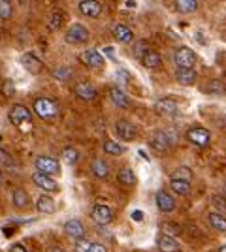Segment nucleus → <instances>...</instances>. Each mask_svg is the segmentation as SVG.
Returning <instances> with one entry per match:
<instances>
[{
  "label": "nucleus",
  "mask_w": 226,
  "mask_h": 252,
  "mask_svg": "<svg viewBox=\"0 0 226 252\" xmlns=\"http://www.w3.org/2000/svg\"><path fill=\"white\" fill-rule=\"evenodd\" d=\"M34 113L43 121H53L59 115V105L49 98H38L34 102Z\"/></svg>",
  "instance_id": "f257e3e1"
},
{
  "label": "nucleus",
  "mask_w": 226,
  "mask_h": 252,
  "mask_svg": "<svg viewBox=\"0 0 226 252\" xmlns=\"http://www.w3.org/2000/svg\"><path fill=\"white\" fill-rule=\"evenodd\" d=\"M10 121L11 125H15L17 128H21V130H25V125L31 126V121H32V113L25 107V105H13L10 109Z\"/></svg>",
  "instance_id": "f03ea898"
},
{
  "label": "nucleus",
  "mask_w": 226,
  "mask_h": 252,
  "mask_svg": "<svg viewBox=\"0 0 226 252\" xmlns=\"http://www.w3.org/2000/svg\"><path fill=\"white\" fill-rule=\"evenodd\" d=\"M65 40L68 43H72V45H81V43H85L89 40V31H87L83 25H79V23H74L68 32H66Z\"/></svg>",
  "instance_id": "7ed1b4c3"
},
{
  "label": "nucleus",
  "mask_w": 226,
  "mask_h": 252,
  "mask_svg": "<svg viewBox=\"0 0 226 252\" xmlns=\"http://www.w3.org/2000/svg\"><path fill=\"white\" fill-rule=\"evenodd\" d=\"M173 63L177 68H193L196 64V53L189 47H179L173 55Z\"/></svg>",
  "instance_id": "20e7f679"
},
{
  "label": "nucleus",
  "mask_w": 226,
  "mask_h": 252,
  "mask_svg": "<svg viewBox=\"0 0 226 252\" xmlns=\"http://www.w3.org/2000/svg\"><path fill=\"white\" fill-rule=\"evenodd\" d=\"M91 219L97 224H100V226H106V224L113 220V211H111V207L104 205V203H98L91 211Z\"/></svg>",
  "instance_id": "39448f33"
},
{
  "label": "nucleus",
  "mask_w": 226,
  "mask_h": 252,
  "mask_svg": "<svg viewBox=\"0 0 226 252\" xmlns=\"http://www.w3.org/2000/svg\"><path fill=\"white\" fill-rule=\"evenodd\" d=\"M81 63L89 66V68H93V70H102L104 68V55L100 51H95V49H89V51L81 53Z\"/></svg>",
  "instance_id": "423d86ee"
},
{
  "label": "nucleus",
  "mask_w": 226,
  "mask_h": 252,
  "mask_svg": "<svg viewBox=\"0 0 226 252\" xmlns=\"http://www.w3.org/2000/svg\"><path fill=\"white\" fill-rule=\"evenodd\" d=\"M187 139L194 143V145H198V147H205V145H209V139H211V134H209V130H205V128H191L189 132H187Z\"/></svg>",
  "instance_id": "0eeeda50"
},
{
  "label": "nucleus",
  "mask_w": 226,
  "mask_h": 252,
  "mask_svg": "<svg viewBox=\"0 0 226 252\" xmlns=\"http://www.w3.org/2000/svg\"><path fill=\"white\" fill-rule=\"evenodd\" d=\"M21 64H23V68L32 75H38L43 70L42 61H40L36 55H32V53H25V55L21 57Z\"/></svg>",
  "instance_id": "6e6552de"
},
{
  "label": "nucleus",
  "mask_w": 226,
  "mask_h": 252,
  "mask_svg": "<svg viewBox=\"0 0 226 252\" xmlns=\"http://www.w3.org/2000/svg\"><path fill=\"white\" fill-rule=\"evenodd\" d=\"M32 181L36 187H40V189L45 190V192H57V190H59L55 179L51 177V175H47V173H42V171H36L32 175Z\"/></svg>",
  "instance_id": "1a4fd4ad"
},
{
  "label": "nucleus",
  "mask_w": 226,
  "mask_h": 252,
  "mask_svg": "<svg viewBox=\"0 0 226 252\" xmlns=\"http://www.w3.org/2000/svg\"><path fill=\"white\" fill-rule=\"evenodd\" d=\"M36 169L42 173H47V175H53V173H59V162L51 157H38L36 158Z\"/></svg>",
  "instance_id": "9d476101"
},
{
  "label": "nucleus",
  "mask_w": 226,
  "mask_h": 252,
  "mask_svg": "<svg viewBox=\"0 0 226 252\" xmlns=\"http://www.w3.org/2000/svg\"><path fill=\"white\" fill-rule=\"evenodd\" d=\"M79 11L85 15V17H91V19H97L102 13V6L97 0H81L79 2Z\"/></svg>",
  "instance_id": "9b49d317"
},
{
  "label": "nucleus",
  "mask_w": 226,
  "mask_h": 252,
  "mask_svg": "<svg viewBox=\"0 0 226 252\" xmlns=\"http://www.w3.org/2000/svg\"><path fill=\"white\" fill-rule=\"evenodd\" d=\"M155 201H157V207L162 211V213H172L175 209V200L166 192V190H159L157 196H155Z\"/></svg>",
  "instance_id": "f8f14e48"
},
{
  "label": "nucleus",
  "mask_w": 226,
  "mask_h": 252,
  "mask_svg": "<svg viewBox=\"0 0 226 252\" xmlns=\"http://www.w3.org/2000/svg\"><path fill=\"white\" fill-rule=\"evenodd\" d=\"M65 231L72 239H75V241H81L85 237V226L81 224V220H77V219H72V220L66 222Z\"/></svg>",
  "instance_id": "ddd939ff"
},
{
  "label": "nucleus",
  "mask_w": 226,
  "mask_h": 252,
  "mask_svg": "<svg viewBox=\"0 0 226 252\" xmlns=\"http://www.w3.org/2000/svg\"><path fill=\"white\" fill-rule=\"evenodd\" d=\"M115 132H117V136L121 139L132 141L136 137V126L132 125V123H129V121H119L117 125H115Z\"/></svg>",
  "instance_id": "4468645a"
},
{
  "label": "nucleus",
  "mask_w": 226,
  "mask_h": 252,
  "mask_svg": "<svg viewBox=\"0 0 226 252\" xmlns=\"http://www.w3.org/2000/svg\"><path fill=\"white\" fill-rule=\"evenodd\" d=\"M172 145V139L170 136L166 134V132H155L153 136H151V147L155 149V151H168Z\"/></svg>",
  "instance_id": "2eb2a0df"
},
{
  "label": "nucleus",
  "mask_w": 226,
  "mask_h": 252,
  "mask_svg": "<svg viewBox=\"0 0 226 252\" xmlns=\"http://www.w3.org/2000/svg\"><path fill=\"white\" fill-rule=\"evenodd\" d=\"M75 94L83 102H91L97 98V89L91 83H77L75 85Z\"/></svg>",
  "instance_id": "dca6fc26"
},
{
  "label": "nucleus",
  "mask_w": 226,
  "mask_h": 252,
  "mask_svg": "<svg viewBox=\"0 0 226 252\" xmlns=\"http://www.w3.org/2000/svg\"><path fill=\"white\" fill-rule=\"evenodd\" d=\"M175 79L181 85H194L198 79V74L194 72L193 68H177L175 72Z\"/></svg>",
  "instance_id": "f3484780"
},
{
  "label": "nucleus",
  "mask_w": 226,
  "mask_h": 252,
  "mask_svg": "<svg viewBox=\"0 0 226 252\" xmlns=\"http://www.w3.org/2000/svg\"><path fill=\"white\" fill-rule=\"evenodd\" d=\"M155 109L161 115H175L177 113V104L173 100H170V98H162V100H159L155 104Z\"/></svg>",
  "instance_id": "a211bd4d"
},
{
  "label": "nucleus",
  "mask_w": 226,
  "mask_h": 252,
  "mask_svg": "<svg viewBox=\"0 0 226 252\" xmlns=\"http://www.w3.org/2000/svg\"><path fill=\"white\" fill-rule=\"evenodd\" d=\"M113 36L121 43H130L134 40V34H132V31H130L127 25H115L113 27Z\"/></svg>",
  "instance_id": "6ab92c4d"
},
{
  "label": "nucleus",
  "mask_w": 226,
  "mask_h": 252,
  "mask_svg": "<svg viewBox=\"0 0 226 252\" xmlns=\"http://www.w3.org/2000/svg\"><path fill=\"white\" fill-rule=\"evenodd\" d=\"M159 247H161L162 252H179V243L175 241V237H172V235L161 233V237H159Z\"/></svg>",
  "instance_id": "aec40b11"
},
{
  "label": "nucleus",
  "mask_w": 226,
  "mask_h": 252,
  "mask_svg": "<svg viewBox=\"0 0 226 252\" xmlns=\"http://www.w3.org/2000/svg\"><path fill=\"white\" fill-rule=\"evenodd\" d=\"M141 64H143L145 68H149V70H155V68H159V66L162 64V57L157 51H151L149 49V51L143 55Z\"/></svg>",
  "instance_id": "412c9836"
},
{
  "label": "nucleus",
  "mask_w": 226,
  "mask_h": 252,
  "mask_svg": "<svg viewBox=\"0 0 226 252\" xmlns=\"http://www.w3.org/2000/svg\"><path fill=\"white\" fill-rule=\"evenodd\" d=\"M109 98H111V102L117 105V107H129V105H130L129 96L125 94L121 89H117V87L109 89Z\"/></svg>",
  "instance_id": "4be33fe9"
},
{
  "label": "nucleus",
  "mask_w": 226,
  "mask_h": 252,
  "mask_svg": "<svg viewBox=\"0 0 226 252\" xmlns=\"http://www.w3.org/2000/svg\"><path fill=\"white\" fill-rule=\"evenodd\" d=\"M91 171H93V175H95V177L106 179L108 177V173H109V168L104 160L97 158V160H93V164H91Z\"/></svg>",
  "instance_id": "5701e85b"
},
{
  "label": "nucleus",
  "mask_w": 226,
  "mask_h": 252,
  "mask_svg": "<svg viewBox=\"0 0 226 252\" xmlns=\"http://www.w3.org/2000/svg\"><path fill=\"white\" fill-rule=\"evenodd\" d=\"M36 209L43 213V215H53L55 213V201L49 196H40L36 201Z\"/></svg>",
  "instance_id": "b1692460"
},
{
  "label": "nucleus",
  "mask_w": 226,
  "mask_h": 252,
  "mask_svg": "<svg viewBox=\"0 0 226 252\" xmlns=\"http://www.w3.org/2000/svg\"><path fill=\"white\" fill-rule=\"evenodd\" d=\"M173 4L179 13H193L198 8V0H175Z\"/></svg>",
  "instance_id": "393cba45"
},
{
  "label": "nucleus",
  "mask_w": 226,
  "mask_h": 252,
  "mask_svg": "<svg viewBox=\"0 0 226 252\" xmlns=\"http://www.w3.org/2000/svg\"><path fill=\"white\" fill-rule=\"evenodd\" d=\"M209 224L215 228L217 231H226V217H223L221 213H209Z\"/></svg>",
  "instance_id": "a878e982"
},
{
  "label": "nucleus",
  "mask_w": 226,
  "mask_h": 252,
  "mask_svg": "<svg viewBox=\"0 0 226 252\" xmlns=\"http://www.w3.org/2000/svg\"><path fill=\"white\" fill-rule=\"evenodd\" d=\"M172 190L175 192V194L189 196V194H191V183H189V181H177V179H172Z\"/></svg>",
  "instance_id": "bb28decb"
},
{
  "label": "nucleus",
  "mask_w": 226,
  "mask_h": 252,
  "mask_svg": "<svg viewBox=\"0 0 226 252\" xmlns=\"http://www.w3.org/2000/svg\"><path fill=\"white\" fill-rule=\"evenodd\" d=\"M104 151H106L108 155L119 157V155L125 153V147H123L121 143H117V141H113V139H106V141H104Z\"/></svg>",
  "instance_id": "cd10ccee"
},
{
  "label": "nucleus",
  "mask_w": 226,
  "mask_h": 252,
  "mask_svg": "<svg viewBox=\"0 0 226 252\" xmlns=\"http://www.w3.org/2000/svg\"><path fill=\"white\" fill-rule=\"evenodd\" d=\"M119 181H121L123 185H134V183H136V173L130 168H123L119 171Z\"/></svg>",
  "instance_id": "c85d7f7f"
},
{
  "label": "nucleus",
  "mask_w": 226,
  "mask_h": 252,
  "mask_svg": "<svg viewBox=\"0 0 226 252\" xmlns=\"http://www.w3.org/2000/svg\"><path fill=\"white\" fill-rule=\"evenodd\" d=\"M27 203H29V198H27L25 190H15V192H13V205H15L17 209H25Z\"/></svg>",
  "instance_id": "c756f323"
},
{
  "label": "nucleus",
  "mask_w": 226,
  "mask_h": 252,
  "mask_svg": "<svg viewBox=\"0 0 226 252\" xmlns=\"http://www.w3.org/2000/svg\"><path fill=\"white\" fill-rule=\"evenodd\" d=\"M172 179H177V181H189V183H191L193 171H191L189 168H185V166H181V168H177L172 173Z\"/></svg>",
  "instance_id": "7c9ffc66"
},
{
  "label": "nucleus",
  "mask_w": 226,
  "mask_h": 252,
  "mask_svg": "<svg viewBox=\"0 0 226 252\" xmlns=\"http://www.w3.org/2000/svg\"><path fill=\"white\" fill-rule=\"evenodd\" d=\"M63 158H65L66 164H75L79 155H77V151H75L74 147H66V149H63Z\"/></svg>",
  "instance_id": "2f4dec72"
},
{
  "label": "nucleus",
  "mask_w": 226,
  "mask_h": 252,
  "mask_svg": "<svg viewBox=\"0 0 226 252\" xmlns=\"http://www.w3.org/2000/svg\"><path fill=\"white\" fill-rule=\"evenodd\" d=\"M162 233H164V235L177 237V235L181 233V228H179V226H173L172 222H164V224H162Z\"/></svg>",
  "instance_id": "473e14b6"
},
{
  "label": "nucleus",
  "mask_w": 226,
  "mask_h": 252,
  "mask_svg": "<svg viewBox=\"0 0 226 252\" xmlns=\"http://www.w3.org/2000/svg\"><path fill=\"white\" fill-rule=\"evenodd\" d=\"M10 17H11L10 0H0V19H10Z\"/></svg>",
  "instance_id": "72a5a7b5"
},
{
  "label": "nucleus",
  "mask_w": 226,
  "mask_h": 252,
  "mask_svg": "<svg viewBox=\"0 0 226 252\" xmlns=\"http://www.w3.org/2000/svg\"><path fill=\"white\" fill-rule=\"evenodd\" d=\"M53 75L57 79H61V81H66V79L72 77V70H70V68H57L53 72Z\"/></svg>",
  "instance_id": "f704fd0d"
},
{
  "label": "nucleus",
  "mask_w": 226,
  "mask_h": 252,
  "mask_svg": "<svg viewBox=\"0 0 226 252\" xmlns=\"http://www.w3.org/2000/svg\"><path fill=\"white\" fill-rule=\"evenodd\" d=\"M207 91L211 93V94H225V87H223V83L221 81H211V83L207 85Z\"/></svg>",
  "instance_id": "c9c22d12"
},
{
  "label": "nucleus",
  "mask_w": 226,
  "mask_h": 252,
  "mask_svg": "<svg viewBox=\"0 0 226 252\" xmlns=\"http://www.w3.org/2000/svg\"><path fill=\"white\" fill-rule=\"evenodd\" d=\"M211 203H213V207H215V209L226 211V198H225V196H219V194H215V196L211 198Z\"/></svg>",
  "instance_id": "e433bc0d"
},
{
  "label": "nucleus",
  "mask_w": 226,
  "mask_h": 252,
  "mask_svg": "<svg viewBox=\"0 0 226 252\" xmlns=\"http://www.w3.org/2000/svg\"><path fill=\"white\" fill-rule=\"evenodd\" d=\"M2 93H4L6 96H13V94H15V85H13V81L6 79V81L2 83Z\"/></svg>",
  "instance_id": "4c0bfd02"
},
{
  "label": "nucleus",
  "mask_w": 226,
  "mask_h": 252,
  "mask_svg": "<svg viewBox=\"0 0 226 252\" xmlns=\"http://www.w3.org/2000/svg\"><path fill=\"white\" fill-rule=\"evenodd\" d=\"M61 23H63V13H61V11H55L53 15H51V23H49V27H51L53 31H57V29L61 27Z\"/></svg>",
  "instance_id": "58836bf2"
},
{
  "label": "nucleus",
  "mask_w": 226,
  "mask_h": 252,
  "mask_svg": "<svg viewBox=\"0 0 226 252\" xmlns=\"http://www.w3.org/2000/svg\"><path fill=\"white\" fill-rule=\"evenodd\" d=\"M134 53H136V57H138V59H143V55L147 53V45H145V42L136 43V49H134Z\"/></svg>",
  "instance_id": "ea45409f"
},
{
  "label": "nucleus",
  "mask_w": 226,
  "mask_h": 252,
  "mask_svg": "<svg viewBox=\"0 0 226 252\" xmlns=\"http://www.w3.org/2000/svg\"><path fill=\"white\" fill-rule=\"evenodd\" d=\"M91 245H93V243H89V241H85V239H81V241H77V247H75V251H77V252H87L89 249H91Z\"/></svg>",
  "instance_id": "a19ab883"
},
{
  "label": "nucleus",
  "mask_w": 226,
  "mask_h": 252,
  "mask_svg": "<svg viewBox=\"0 0 226 252\" xmlns=\"http://www.w3.org/2000/svg\"><path fill=\"white\" fill-rule=\"evenodd\" d=\"M87 252H108V249H106L104 245H100V243H93L91 249H89Z\"/></svg>",
  "instance_id": "79ce46f5"
},
{
  "label": "nucleus",
  "mask_w": 226,
  "mask_h": 252,
  "mask_svg": "<svg viewBox=\"0 0 226 252\" xmlns=\"http://www.w3.org/2000/svg\"><path fill=\"white\" fill-rule=\"evenodd\" d=\"M10 252H29L23 245H11L10 247Z\"/></svg>",
  "instance_id": "37998d69"
},
{
  "label": "nucleus",
  "mask_w": 226,
  "mask_h": 252,
  "mask_svg": "<svg viewBox=\"0 0 226 252\" xmlns=\"http://www.w3.org/2000/svg\"><path fill=\"white\" fill-rule=\"evenodd\" d=\"M132 219H134V220H141V219H143V213H141V211H134V213H132Z\"/></svg>",
  "instance_id": "c03bdc74"
},
{
  "label": "nucleus",
  "mask_w": 226,
  "mask_h": 252,
  "mask_svg": "<svg viewBox=\"0 0 226 252\" xmlns=\"http://www.w3.org/2000/svg\"><path fill=\"white\" fill-rule=\"evenodd\" d=\"M106 53H108L109 57H113V49H111V47H106Z\"/></svg>",
  "instance_id": "a18cd8bd"
},
{
  "label": "nucleus",
  "mask_w": 226,
  "mask_h": 252,
  "mask_svg": "<svg viewBox=\"0 0 226 252\" xmlns=\"http://www.w3.org/2000/svg\"><path fill=\"white\" fill-rule=\"evenodd\" d=\"M219 252H226V245H223V247H221V251Z\"/></svg>",
  "instance_id": "49530a36"
},
{
  "label": "nucleus",
  "mask_w": 226,
  "mask_h": 252,
  "mask_svg": "<svg viewBox=\"0 0 226 252\" xmlns=\"http://www.w3.org/2000/svg\"><path fill=\"white\" fill-rule=\"evenodd\" d=\"M225 196H226V185H225Z\"/></svg>",
  "instance_id": "de8ad7c7"
}]
</instances>
